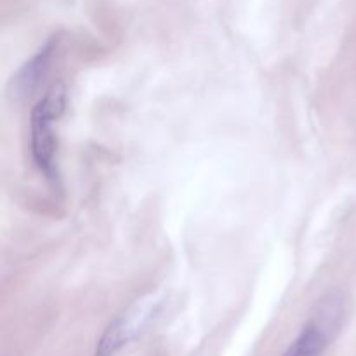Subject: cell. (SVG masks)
Wrapping results in <instances>:
<instances>
[{
	"instance_id": "cell-2",
	"label": "cell",
	"mask_w": 356,
	"mask_h": 356,
	"mask_svg": "<svg viewBox=\"0 0 356 356\" xmlns=\"http://www.w3.org/2000/svg\"><path fill=\"white\" fill-rule=\"evenodd\" d=\"M65 87L58 83L38 101L31 111V155L47 179H56L58 141L54 136V122L65 111Z\"/></svg>"
},
{
	"instance_id": "cell-4",
	"label": "cell",
	"mask_w": 356,
	"mask_h": 356,
	"mask_svg": "<svg viewBox=\"0 0 356 356\" xmlns=\"http://www.w3.org/2000/svg\"><path fill=\"white\" fill-rule=\"evenodd\" d=\"M56 51V42L49 40L26 65L21 68V72L17 73V76L14 79V96L17 97H26L33 92L38 87L40 80L44 79L45 73L49 70V63H51L52 54Z\"/></svg>"
},
{
	"instance_id": "cell-3",
	"label": "cell",
	"mask_w": 356,
	"mask_h": 356,
	"mask_svg": "<svg viewBox=\"0 0 356 356\" xmlns=\"http://www.w3.org/2000/svg\"><path fill=\"white\" fill-rule=\"evenodd\" d=\"M344 316V301L330 296L320 306L318 313L306 323L298 339L289 346L284 356H322L339 330Z\"/></svg>"
},
{
	"instance_id": "cell-1",
	"label": "cell",
	"mask_w": 356,
	"mask_h": 356,
	"mask_svg": "<svg viewBox=\"0 0 356 356\" xmlns=\"http://www.w3.org/2000/svg\"><path fill=\"white\" fill-rule=\"evenodd\" d=\"M167 299L160 294H148L125 308L103 332L96 344L94 356H113L132 341L139 339L163 313Z\"/></svg>"
}]
</instances>
